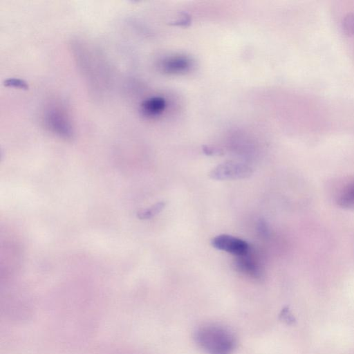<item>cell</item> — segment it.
Segmentation results:
<instances>
[{
    "label": "cell",
    "instance_id": "obj_1",
    "mask_svg": "<svg viewBox=\"0 0 354 354\" xmlns=\"http://www.w3.org/2000/svg\"><path fill=\"white\" fill-rule=\"evenodd\" d=\"M196 339L209 354H230L235 344L233 335L227 329L214 325L201 328L197 332Z\"/></svg>",
    "mask_w": 354,
    "mask_h": 354
},
{
    "label": "cell",
    "instance_id": "obj_2",
    "mask_svg": "<svg viewBox=\"0 0 354 354\" xmlns=\"http://www.w3.org/2000/svg\"><path fill=\"white\" fill-rule=\"evenodd\" d=\"M44 122L47 128L56 135L63 138L73 137L71 123L62 109L58 107L48 109L44 115Z\"/></svg>",
    "mask_w": 354,
    "mask_h": 354
},
{
    "label": "cell",
    "instance_id": "obj_3",
    "mask_svg": "<svg viewBox=\"0 0 354 354\" xmlns=\"http://www.w3.org/2000/svg\"><path fill=\"white\" fill-rule=\"evenodd\" d=\"M252 170L249 166L236 162H226L213 168L209 174L211 178L218 180H236L250 177Z\"/></svg>",
    "mask_w": 354,
    "mask_h": 354
},
{
    "label": "cell",
    "instance_id": "obj_4",
    "mask_svg": "<svg viewBox=\"0 0 354 354\" xmlns=\"http://www.w3.org/2000/svg\"><path fill=\"white\" fill-rule=\"evenodd\" d=\"M212 245L219 250L231 253L236 257L248 253L249 245L245 241L228 234H220L212 240Z\"/></svg>",
    "mask_w": 354,
    "mask_h": 354
},
{
    "label": "cell",
    "instance_id": "obj_5",
    "mask_svg": "<svg viewBox=\"0 0 354 354\" xmlns=\"http://www.w3.org/2000/svg\"><path fill=\"white\" fill-rule=\"evenodd\" d=\"M190 66V61L183 56H174L165 59L160 67L167 73H178L186 71Z\"/></svg>",
    "mask_w": 354,
    "mask_h": 354
},
{
    "label": "cell",
    "instance_id": "obj_6",
    "mask_svg": "<svg viewBox=\"0 0 354 354\" xmlns=\"http://www.w3.org/2000/svg\"><path fill=\"white\" fill-rule=\"evenodd\" d=\"M165 105V100L162 97H153L142 102L141 111L145 116L155 117L164 111Z\"/></svg>",
    "mask_w": 354,
    "mask_h": 354
},
{
    "label": "cell",
    "instance_id": "obj_7",
    "mask_svg": "<svg viewBox=\"0 0 354 354\" xmlns=\"http://www.w3.org/2000/svg\"><path fill=\"white\" fill-rule=\"evenodd\" d=\"M237 257L235 263L236 268L240 272L253 277H259L260 276L261 270L257 263L248 256V253Z\"/></svg>",
    "mask_w": 354,
    "mask_h": 354
},
{
    "label": "cell",
    "instance_id": "obj_8",
    "mask_svg": "<svg viewBox=\"0 0 354 354\" xmlns=\"http://www.w3.org/2000/svg\"><path fill=\"white\" fill-rule=\"evenodd\" d=\"M337 201L343 207H354V182L343 189Z\"/></svg>",
    "mask_w": 354,
    "mask_h": 354
},
{
    "label": "cell",
    "instance_id": "obj_9",
    "mask_svg": "<svg viewBox=\"0 0 354 354\" xmlns=\"http://www.w3.org/2000/svg\"><path fill=\"white\" fill-rule=\"evenodd\" d=\"M165 206V202H158L151 207L140 212L138 214V217L140 219H149L160 212L164 209Z\"/></svg>",
    "mask_w": 354,
    "mask_h": 354
},
{
    "label": "cell",
    "instance_id": "obj_10",
    "mask_svg": "<svg viewBox=\"0 0 354 354\" xmlns=\"http://www.w3.org/2000/svg\"><path fill=\"white\" fill-rule=\"evenodd\" d=\"M344 26L348 32L354 34V14H349L346 17Z\"/></svg>",
    "mask_w": 354,
    "mask_h": 354
},
{
    "label": "cell",
    "instance_id": "obj_11",
    "mask_svg": "<svg viewBox=\"0 0 354 354\" xmlns=\"http://www.w3.org/2000/svg\"><path fill=\"white\" fill-rule=\"evenodd\" d=\"M6 85L13 86L16 87L27 88V85L19 80H9L6 82Z\"/></svg>",
    "mask_w": 354,
    "mask_h": 354
},
{
    "label": "cell",
    "instance_id": "obj_12",
    "mask_svg": "<svg viewBox=\"0 0 354 354\" xmlns=\"http://www.w3.org/2000/svg\"><path fill=\"white\" fill-rule=\"evenodd\" d=\"M204 152L207 155L219 154V150L215 148L206 147L203 149Z\"/></svg>",
    "mask_w": 354,
    "mask_h": 354
},
{
    "label": "cell",
    "instance_id": "obj_13",
    "mask_svg": "<svg viewBox=\"0 0 354 354\" xmlns=\"http://www.w3.org/2000/svg\"><path fill=\"white\" fill-rule=\"evenodd\" d=\"M259 230L263 234H266L268 232V227L263 221H261L259 223Z\"/></svg>",
    "mask_w": 354,
    "mask_h": 354
}]
</instances>
